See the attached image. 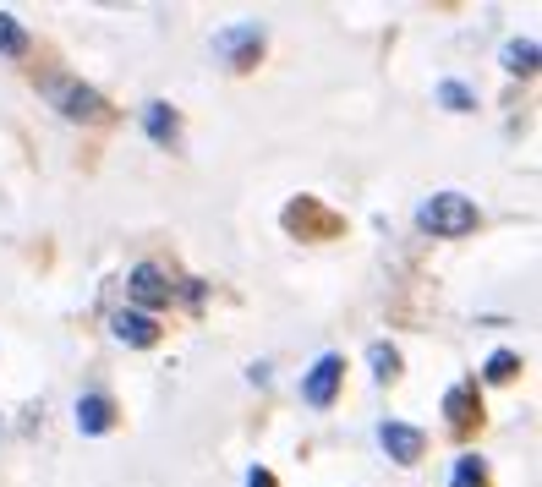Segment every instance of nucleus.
<instances>
[{
    "label": "nucleus",
    "instance_id": "1",
    "mask_svg": "<svg viewBox=\"0 0 542 487\" xmlns=\"http://www.w3.org/2000/svg\"><path fill=\"white\" fill-rule=\"evenodd\" d=\"M39 94L66 115V121H83V126H99L110 121V104L99 88H88L83 77H66V72H39Z\"/></svg>",
    "mask_w": 542,
    "mask_h": 487
},
{
    "label": "nucleus",
    "instance_id": "2",
    "mask_svg": "<svg viewBox=\"0 0 542 487\" xmlns=\"http://www.w3.org/2000/svg\"><path fill=\"white\" fill-rule=\"evenodd\" d=\"M477 203H471L466 192H433L428 203L417 208V225L428 230V236H444V241H460L477 230Z\"/></svg>",
    "mask_w": 542,
    "mask_h": 487
},
{
    "label": "nucleus",
    "instance_id": "3",
    "mask_svg": "<svg viewBox=\"0 0 542 487\" xmlns=\"http://www.w3.org/2000/svg\"><path fill=\"white\" fill-rule=\"evenodd\" d=\"M263 44H269V28H263V22H236V28L214 33V55L230 66V72H252L258 55H263Z\"/></svg>",
    "mask_w": 542,
    "mask_h": 487
},
{
    "label": "nucleus",
    "instance_id": "4",
    "mask_svg": "<svg viewBox=\"0 0 542 487\" xmlns=\"http://www.w3.org/2000/svg\"><path fill=\"white\" fill-rule=\"evenodd\" d=\"M280 219H285V230H291V236H307V241L340 236V214H334V208H324L318 197H291Z\"/></svg>",
    "mask_w": 542,
    "mask_h": 487
},
{
    "label": "nucleus",
    "instance_id": "5",
    "mask_svg": "<svg viewBox=\"0 0 542 487\" xmlns=\"http://www.w3.org/2000/svg\"><path fill=\"white\" fill-rule=\"evenodd\" d=\"M340 384H345V356L324 351L313 367H307V378H302V400L313 405V411H329L334 394H340Z\"/></svg>",
    "mask_w": 542,
    "mask_h": 487
},
{
    "label": "nucleus",
    "instance_id": "6",
    "mask_svg": "<svg viewBox=\"0 0 542 487\" xmlns=\"http://www.w3.org/2000/svg\"><path fill=\"white\" fill-rule=\"evenodd\" d=\"M378 444H384V455L395 460V466H417V460L428 455V433L411 422H378Z\"/></svg>",
    "mask_w": 542,
    "mask_h": 487
},
{
    "label": "nucleus",
    "instance_id": "7",
    "mask_svg": "<svg viewBox=\"0 0 542 487\" xmlns=\"http://www.w3.org/2000/svg\"><path fill=\"white\" fill-rule=\"evenodd\" d=\"M110 329H115V340L132 345V351H154L159 334H165V329L154 323V312H137V307H121V312L110 318Z\"/></svg>",
    "mask_w": 542,
    "mask_h": 487
},
{
    "label": "nucleus",
    "instance_id": "8",
    "mask_svg": "<svg viewBox=\"0 0 542 487\" xmlns=\"http://www.w3.org/2000/svg\"><path fill=\"white\" fill-rule=\"evenodd\" d=\"M126 291H132L137 312H154V307H165V301H170V291H176V280H165V274H159L154 263H137V269L126 274Z\"/></svg>",
    "mask_w": 542,
    "mask_h": 487
},
{
    "label": "nucleus",
    "instance_id": "9",
    "mask_svg": "<svg viewBox=\"0 0 542 487\" xmlns=\"http://www.w3.org/2000/svg\"><path fill=\"white\" fill-rule=\"evenodd\" d=\"M444 416H449V433H471V427L482 422V400H477V384H471V378L449 384V394H444Z\"/></svg>",
    "mask_w": 542,
    "mask_h": 487
},
{
    "label": "nucleus",
    "instance_id": "10",
    "mask_svg": "<svg viewBox=\"0 0 542 487\" xmlns=\"http://www.w3.org/2000/svg\"><path fill=\"white\" fill-rule=\"evenodd\" d=\"M115 422H121V411H115L110 394H83V400H77V433L83 438H105Z\"/></svg>",
    "mask_w": 542,
    "mask_h": 487
},
{
    "label": "nucleus",
    "instance_id": "11",
    "mask_svg": "<svg viewBox=\"0 0 542 487\" xmlns=\"http://www.w3.org/2000/svg\"><path fill=\"white\" fill-rule=\"evenodd\" d=\"M143 132L154 137L159 148H181V115L170 110L165 99H148L143 104Z\"/></svg>",
    "mask_w": 542,
    "mask_h": 487
},
{
    "label": "nucleus",
    "instance_id": "12",
    "mask_svg": "<svg viewBox=\"0 0 542 487\" xmlns=\"http://www.w3.org/2000/svg\"><path fill=\"white\" fill-rule=\"evenodd\" d=\"M367 362H373V378H378V384H395V378H400V351H395L389 340H373V345H367Z\"/></svg>",
    "mask_w": 542,
    "mask_h": 487
},
{
    "label": "nucleus",
    "instance_id": "13",
    "mask_svg": "<svg viewBox=\"0 0 542 487\" xmlns=\"http://www.w3.org/2000/svg\"><path fill=\"white\" fill-rule=\"evenodd\" d=\"M504 72L532 77L537 72V39H510V44H504Z\"/></svg>",
    "mask_w": 542,
    "mask_h": 487
},
{
    "label": "nucleus",
    "instance_id": "14",
    "mask_svg": "<svg viewBox=\"0 0 542 487\" xmlns=\"http://www.w3.org/2000/svg\"><path fill=\"white\" fill-rule=\"evenodd\" d=\"M449 487H488V460L482 455H460L449 471Z\"/></svg>",
    "mask_w": 542,
    "mask_h": 487
},
{
    "label": "nucleus",
    "instance_id": "15",
    "mask_svg": "<svg viewBox=\"0 0 542 487\" xmlns=\"http://www.w3.org/2000/svg\"><path fill=\"white\" fill-rule=\"evenodd\" d=\"M438 104H444V110H455V115H466V110H477V94H471L466 83H455V77H449V83H438Z\"/></svg>",
    "mask_w": 542,
    "mask_h": 487
},
{
    "label": "nucleus",
    "instance_id": "16",
    "mask_svg": "<svg viewBox=\"0 0 542 487\" xmlns=\"http://www.w3.org/2000/svg\"><path fill=\"white\" fill-rule=\"evenodd\" d=\"M0 55H28V33L11 11H0Z\"/></svg>",
    "mask_w": 542,
    "mask_h": 487
},
{
    "label": "nucleus",
    "instance_id": "17",
    "mask_svg": "<svg viewBox=\"0 0 542 487\" xmlns=\"http://www.w3.org/2000/svg\"><path fill=\"white\" fill-rule=\"evenodd\" d=\"M515 373H521V356H515V351H493L488 367H482V378H488V384H510Z\"/></svg>",
    "mask_w": 542,
    "mask_h": 487
},
{
    "label": "nucleus",
    "instance_id": "18",
    "mask_svg": "<svg viewBox=\"0 0 542 487\" xmlns=\"http://www.w3.org/2000/svg\"><path fill=\"white\" fill-rule=\"evenodd\" d=\"M247 487H280V482H274L269 466H252V471H247Z\"/></svg>",
    "mask_w": 542,
    "mask_h": 487
}]
</instances>
